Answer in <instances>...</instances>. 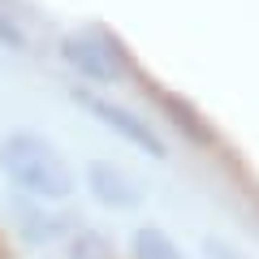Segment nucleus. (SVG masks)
<instances>
[{
	"label": "nucleus",
	"mask_w": 259,
	"mask_h": 259,
	"mask_svg": "<svg viewBox=\"0 0 259 259\" xmlns=\"http://www.w3.org/2000/svg\"><path fill=\"white\" fill-rule=\"evenodd\" d=\"M87 182H91V194L108 207H121V212H134L143 203V186L139 177H130L121 164H108V160H91L87 168Z\"/></svg>",
	"instance_id": "4"
},
{
	"label": "nucleus",
	"mask_w": 259,
	"mask_h": 259,
	"mask_svg": "<svg viewBox=\"0 0 259 259\" xmlns=\"http://www.w3.org/2000/svg\"><path fill=\"white\" fill-rule=\"evenodd\" d=\"M134 259H182L164 229H139L134 233Z\"/></svg>",
	"instance_id": "5"
},
{
	"label": "nucleus",
	"mask_w": 259,
	"mask_h": 259,
	"mask_svg": "<svg viewBox=\"0 0 259 259\" xmlns=\"http://www.w3.org/2000/svg\"><path fill=\"white\" fill-rule=\"evenodd\" d=\"M65 61L74 65V69H82L87 78H95V82H117L121 74H125V65L117 61V48L104 44V39H91V35H69L61 44Z\"/></svg>",
	"instance_id": "3"
},
{
	"label": "nucleus",
	"mask_w": 259,
	"mask_h": 259,
	"mask_svg": "<svg viewBox=\"0 0 259 259\" xmlns=\"http://www.w3.org/2000/svg\"><path fill=\"white\" fill-rule=\"evenodd\" d=\"M74 104L78 108H87L95 121H104V125L112 130V134H121L125 143H134L139 151H147V156H156V160H164V143L151 134L147 125H143L139 117L130 108H121V104H112V100H104V95H91V91H74Z\"/></svg>",
	"instance_id": "2"
},
{
	"label": "nucleus",
	"mask_w": 259,
	"mask_h": 259,
	"mask_svg": "<svg viewBox=\"0 0 259 259\" xmlns=\"http://www.w3.org/2000/svg\"><path fill=\"white\" fill-rule=\"evenodd\" d=\"M203 255H207V259H242L238 250H233L229 242H221V238H207V242H203Z\"/></svg>",
	"instance_id": "8"
},
{
	"label": "nucleus",
	"mask_w": 259,
	"mask_h": 259,
	"mask_svg": "<svg viewBox=\"0 0 259 259\" xmlns=\"http://www.w3.org/2000/svg\"><path fill=\"white\" fill-rule=\"evenodd\" d=\"M0 39H9V44H22V35L13 26H5V18H0Z\"/></svg>",
	"instance_id": "9"
},
{
	"label": "nucleus",
	"mask_w": 259,
	"mask_h": 259,
	"mask_svg": "<svg viewBox=\"0 0 259 259\" xmlns=\"http://www.w3.org/2000/svg\"><path fill=\"white\" fill-rule=\"evenodd\" d=\"M164 108H168V117H173V121H182V125H186V134H190V139L212 143V130H207V121L199 117V112H194L190 104H177L173 95H164Z\"/></svg>",
	"instance_id": "6"
},
{
	"label": "nucleus",
	"mask_w": 259,
	"mask_h": 259,
	"mask_svg": "<svg viewBox=\"0 0 259 259\" xmlns=\"http://www.w3.org/2000/svg\"><path fill=\"white\" fill-rule=\"evenodd\" d=\"M0 164L22 190L44 199V203H61L74 194V173H69L65 156L35 130H18L0 143Z\"/></svg>",
	"instance_id": "1"
},
{
	"label": "nucleus",
	"mask_w": 259,
	"mask_h": 259,
	"mask_svg": "<svg viewBox=\"0 0 259 259\" xmlns=\"http://www.w3.org/2000/svg\"><path fill=\"white\" fill-rule=\"evenodd\" d=\"M74 259H112V246H108V238H104V233H78Z\"/></svg>",
	"instance_id": "7"
}]
</instances>
